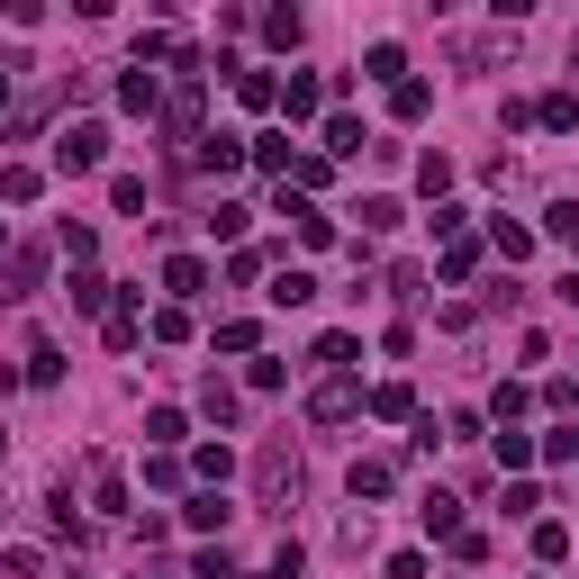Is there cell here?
Masks as SVG:
<instances>
[{
	"label": "cell",
	"instance_id": "1",
	"mask_svg": "<svg viewBox=\"0 0 579 579\" xmlns=\"http://www.w3.org/2000/svg\"><path fill=\"white\" fill-rule=\"evenodd\" d=\"M254 498H263V517H290V498H300V453H290V444L254 453Z\"/></svg>",
	"mask_w": 579,
	"mask_h": 579
},
{
	"label": "cell",
	"instance_id": "2",
	"mask_svg": "<svg viewBox=\"0 0 579 579\" xmlns=\"http://www.w3.org/2000/svg\"><path fill=\"white\" fill-rule=\"evenodd\" d=\"M55 164H63V173H100V164H109V127H100V118L63 127V136H55Z\"/></svg>",
	"mask_w": 579,
	"mask_h": 579
},
{
	"label": "cell",
	"instance_id": "3",
	"mask_svg": "<svg viewBox=\"0 0 579 579\" xmlns=\"http://www.w3.org/2000/svg\"><path fill=\"white\" fill-rule=\"evenodd\" d=\"M37 281H46V245H10V254H0V308L37 300Z\"/></svg>",
	"mask_w": 579,
	"mask_h": 579
},
{
	"label": "cell",
	"instance_id": "4",
	"mask_svg": "<svg viewBox=\"0 0 579 579\" xmlns=\"http://www.w3.org/2000/svg\"><path fill=\"white\" fill-rule=\"evenodd\" d=\"M353 408H362V390H353V381H344V372H335V381H317V390H308V416H317V425H344V416H353Z\"/></svg>",
	"mask_w": 579,
	"mask_h": 579
},
{
	"label": "cell",
	"instance_id": "5",
	"mask_svg": "<svg viewBox=\"0 0 579 579\" xmlns=\"http://www.w3.org/2000/svg\"><path fill=\"white\" fill-rule=\"evenodd\" d=\"M317 109H326V82H308V72H290V82H281V118L300 127V118H317Z\"/></svg>",
	"mask_w": 579,
	"mask_h": 579
},
{
	"label": "cell",
	"instance_id": "6",
	"mask_svg": "<svg viewBox=\"0 0 579 579\" xmlns=\"http://www.w3.org/2000/svg\"><path fill=\"white\" fill-rule=\"evenodd\" d=\"M164 290H173V300H199V290H208V263H199V254H173V263H164Z\"/></svg>",
	"mask_w": 579,
	"mask_h": 579
},
{
	"label": "cell",
	"instance_id": "7",
	"mask_svg": "<svg viewBox=\"0 0 579 579\" xmlns=\"http://www.w3.org/2000/svg\"><path fill=\"white\" fill-rule=\"evenodd\" d=\"M118 109H136V118H155V109H164V91H155V72H145V63L118 82Z\"/></svg>",
	"mask_w": 579,
	"mask_h": 579
},
{
	"label": "cell",
	"instance_id": "8",
	"mask_svg": "<svg viewBox=\"0 0 579 579\" xmlns=\"http://www.w3.org/2000/svg\"><path fill=\"white\" fill-rule=\"evenodd\" d=\"M91 498H100V517H127V480H118V462H91Z\"/></svg>",
	"mask_w": 579,
	"mask_h": 579
},
{
	"label": "cell",
	"instance_id": "9",
	"mask_svg": "<svg viewBox=\"0 0 579 579\" xmlns=\"http://www.w3.org/2000/svg\"><path fill=\"white\" fill-rule=\"evenodd\" d=\"M164 127H173V136H190V127H199V72H181V91H173Z\"/></svg>",
	"mask_w": 579,
	"mask_h": 579
},
{
	"label": "cell",
	"instance_id": "10",
	"mask_svg": "<svg viewBox=\"0 0 579 579\" xmlns=\"http://www.w3.org/2000/svg\"><path fill=\"white\" fill-rule=\"evenodd\" d=\"M362 82H390V91H399V82H408V55H399V46H372V55H362Z\"/></svg>",
	"mask_w": 579,
	"mask_h": 579
},
{
	"label": "cell",
	"instance_id": "11",
	"mask_svg": "<svg viewBox=\"0 0 579 579\" xmlns=\"http://www.w3.org/2000/svg\"><path fill=\"white\" fill-rule=\"evenodd\" d=\"M416 517H425V534H444V543H453V534H462V507H453V498H444V489H434V498H425V507H416Z\"/></svg>",
	"mask_w": 579,
	"mask_h": 579
},
{
	"label": "cell",
	"instance_id": "12",
	"mask_svg": "<svg viewBox=\"0 0 579 579\" xmlns=\"http://www.w3.org/2000/svg\"><path fill=\"white\" fill-rule=\"evenodd\" d=\"M199 164L208 173H236L245 164V136H199Z\"/></svg>",
	"mask_w": 579,
	"mask_h": 579
},
{
	"label": "cell",
	"instance_id": "13",
	"mask_svg": "<svg viewBox=\"0 0 579 579\" xmlns=\"http://www.w3.org/2000/svg\"><path fill=\"white\" fill-rule=\"evenodd\" d=\"M181 517H190V526H199V534H217V526H227V517H236V507H227V498H217V489H199V498H190V507H181Z\"/></svg>",
	"mask_w": 579,
	"mask_h": 579
},
{
	"label": "cell",
	"instance_id": "14",
	"mask_svg": "<svg viewBox=\"0 0 579 579\" xmlns=\"http://www.w3.org/2000/svg\"><path fill=\"white\" fill-rule=\"evenodd\" d=\"M236 100L245 109H281V82H272V72H236Z\"/></svg>",
	"mask_w": 579,
	"mask_h": 579
},
{
	"label": "cell",
	"instance_id": "15",
	"mask_svg": "<svg viewBox=\"0 0 579 579\" xmlns=\"http://www.w3.org/2000/svg\"><path fill=\"white\" fill-rule=\"evenodd\" d=\"M254 164H263V173H281V181H290V136H281V127H263V136H254Z\"/></svg>",
	"mask_w": 579,
	"mask_h": 579
},
{
	"label": "cell",
	"instance_id": "16",
	"mask_svg": "<svg viewBox=\"0 0 579 579\" xmlns=\"http://www.w3.org/2000/svg\"><path fill=\"white\" fill-rule=\"evenodd\" d=\"M28 381H37V390H55V381H63V353H55V344H46V335H37V344H28Z\"/></svg>",
	"mask_w": 579,
	"mask_h": 579
},
{
	"label": "cell",
	"instance_id": "17",
	"mask_svg": "<svg viewBox=\"0 0 579 579\" xmlns=\"http://www.w3.org/2000/svg\"><path fill=\"white\" fill-rule=\"evenodd\" d=\"M390 489H399L390 462H353V498H390Z\"/></svg>",
	"mask_w": 579,
	"mask_h": 579
},
{
	"label": "cell",
	"instance_id": "18",
	"mask_svg": "<svg viewBox=\"0 0 579 579\" xmlns=\"http://www.w3.org/2000/svg\"><path fill=\"white\" fill-rule=\"evenodd\" d=\"M543 236H552V245H579V199H552V208H543Z\"/></svg>",
	"mask_w": 579,
	"mask_h": 579
},
{
	"label": "cell",
	"instance_id": "19",
	"mask_svg": "<svg viewBox=\"0 0 579 579\" xmlns=\"http://www.w3.org/2000/svg\"><path fill=\"white\" fill-rule=\"evenodd\" d=\"M308 300H317L308 272H281V281H272V308H308Z\"/></svg>",
	"mask_w": 579,
	"mask_h": 579
},
{
	"label": "cell",
	"instance_id": "20",
	"mask_svg": "<svg viewBox=\"0 0 579 579\" xmlns=\"http://www.w3.org/2000/svg\"><path fill=\"white\" fill-rule=\"evenodd\" d=\"M362 408H372V416H416V399H408V381H381L372 399H362Z\"/></svg>",
	"mask_w": 579,
	"mask_h": 579
},
{
	"label": "cell",
	"instance_id": "21",
	"mask_svg": "<svg viewBox=\"0 0 579 579\" xmlns=\"http://www.w3.org/2000/svg\"><path fill=\"white\" fill-rule=\"evenodd\" d=\"M72 308L100 317V308H109V281H100V272H72Z\"/></svg>",
	"mask_w": 579,
	"mask_h": 579
},
{
	"label": "cell",
	"instance_id": "22",
	"mask_svg": "<svg viewBox=\"0 0 579 579\" xmlns=\"http://www.w3.org/2000/svg\"><path fill=\"white\" fill-rule=\"evenodd\" d=\"M136 335H145V317H136V300H127V308H109V353H136Z\"/></svg>",
	"mask_w": 579,
	"mask_h": 579
},
{
	"label": "cell",
	"instance_id": "23",
	"mask_svg": "<svg viewBox=\"0 0 579 579\" xmlns=\"http://www.w3.org/2000/svg\"><path fill=\"white\" fill-rule=\"evenodd\" d=\"M489 245H498L507 263H526V254H534V227H507V217H498V227H489Z\"/></svg>",
	"mask_w": 579,
	"mask_h": 579
},
{
	"label": "cell",
	"instance_id": "24",
	"mask_svg": "<svg viewBox=\"0 0 579 579\" xmlns=\"http://www.w3.org/2000/svg\"><path fill=\"white\" fill-rule=\"evenodd\" d=\"M263 46H281V55L300 46V10H263Z\"/></svg>",
	"mask_w": 579,
	"mask_h": 579
},
{
	"label": "cell",
	"instance_id": "25",
	"mask_svg": "<svg viewBox=\"0 0 579 579\" xmlns=\"http://www.w3.org/2000/svg\"><path fill=\"white\" fill-rule=\"evenodd\" d=\"M37 190H46V173H28V164H10V173H0V199H19V208H28Z\"/></svg>",
	"mask_w": 579,
	"mask_h": 579
},
{
	"label": "cell",
	"instance_id": "26",
	"mask_svg": "<svg viewBox=\"0 0 579 579\" xmlns=\"http://www.w3.org/2000/svg\"><path fill=\"white\" fill-rule=\"evenodd\" d=\"M317 362H326V372H344V362H362V344L335 326V335H317Z\"/></svg>",
	"mask_w": 579,
	"mask_h": 579
},
{
	"label": "cell",
	"instance_id": "27",
	"mask_svg": "<svg viewBox=\"0 0 579 579\" xmlns=\"http://www.w3.org/2000/svg\"><path fill=\"white\" fill-rule=\"evenodd\" d=\"M526 462H534V434L507 425V434H498V471H526Z\"/></svg>",
	"mask_w": 579,
	"mask_h": 579
},
{
	"label": "cell",
	"instance_id": "28",
	"mask_svg": "<svg viewBox=\"0 0 579 579\" xmlns=\"http://www.w3.org/2000/svg\"><path fill=\"white\" fill-rule=\"evenodd\" d=\"M471 263H480V245H471V236H453V245H444V263H434V272H444V281H471Z\"/></svg>",
	"mask_w": 579,
	"mask_h": 579
},
{
	"label": "cell",
	"instance_id": "29",
	"mask_svg": "<svg viewBox=\"0 0 579 579\" xmlns=\"http://www.w3.org/2000/svg\"><path fill=\"white\" fill-rule=\"evenodd\" d=\"M353 217H362V236H390V227H399V199H362Z\"/></svg>",
	"mask_w": 579,
	"mask_h": 579
},
{
	"label": "cell",
	"instance_id": "30",
	"mask_svg": "<svg viewBox=\"0 0 579 579\" xmlns=\"http://www.w3.org/2000/svg\"><path fill=\"white\" fill-rule=\"evenodd\" d=\"M534 118H543V127H579V100H570V91H543Z\"/></svg>",
	"mask_w": 579,
	"mask_h": 579
},
{
	"label": "cell",
	"instance_id": "31",
	"mask_svg": "<svg viewBox=\"0 0 579 579\" xmlns=\"http://www.w3.org/2000/svg\"><path fill=\"white\" fill-rule=\"evenodd\" d=\"M145 434H155V444H181L190 416H181V408H155V416H145Z\"/></svg>",
	"mask_w": 579,
	"mask_h": 579
},
{
	"label": "cell",
	"instance_id": "32",
	"mask_svg": "<svg viewBox=\"0 0 579 579\" xmlns=\"http://www.w3.org/2000/svg\"><path fill=\"white\" fill-rule=\"evenodd\" d=\"M190 471H199L208 489H227V471H236V462H227V444H208V453H190Z\"/></svg>",
	"mask_w": 579,
	"mask_h": 579
},
{
	"label": "cell",
	"instance_id": "33",
	"mask_svg": "<svg viewBox=\"0 0 579 579\" xmlns=\"http://www.w3.org/2000/svg\"><path fill=\"white\" fill-rule=\"evenodd\" d=\"M326 155H362V127H353V118H344V109H335V118H326Z\"/></svg>",
	"mask_w": 579,
	"mask_h": 579
},
{
	"label": "cell",
	"instance_id": "34",
	"mask_svg": "<svg viewBox=\"0 0 579 579\" xmlns=\"http://www.w3.org/2000/svg\"><path fill=\"white\" fill-rule=\"evenodd\" d=\"M217 344H227V353H254V344H263V326H254V317H227V326H217Z\"/></svg>",
	"mask_w": 579,
	"mask_h": 579
},
{
	"label": "cell",
	"instance_id": "35",
	"mask_svg": "<svg viewBox=\"0 0 579 579\" xmlns=\"http://www.w3.org/2000/svg\"><path fill=\"white\" fill-rule=\"evenodd\" d=\"M390 109H399V118H425V109H434V91H425V82H399V91H390Z\"/></svg>",
	"mask_w": 579,
	"mask_h": 579
},
{
	"label": "cell",
	"instance_id": "36",
	"mask_svg": "<svg viewBox=\"0 0 579 579\" xmlns=\"http://www.w3.org/2000/svg\"><path fill=\"white\" fill-rule=\"evenodd\" d=\"M55 245H63L72 263H91V245H100V236H91V227H72V217H63V227H55Z\"/></svg>",
	"mask_w": 579,
	"mask_h": 579
},
{
	"label": "cell",
	"instance_id": "37",
	"mask_svg": "<svg viewBox=\"0 0 579 579\" xmlns=\"http://www.w3.org/2000/svg\"><path fill=\"white\" fill-rule=\"evenodd\" d=\"M199 408H208L217 425H227V416H236V390H227V381H199Z\"/></svg>",
	"mask_w": 579,
	"mask_h": 579
},
{
	"label": "cell",
	"instance_id": "38",
	"mask_svg": "<svg viewBox=\"0 0 579 579\" xmlns=\"http://www.w3.org/2000/svg\"><path fill=\"white\" fill-rule=\"evenodd\" d=\"M199 579H245V570H236L227 552H199Z\"/></svg>",
	"mask_w": 579,
	"mask_h": 579
},
{
	"label": "cell",
	"instance_id": "39",
	"mask_svg": "<svg viewBox=\"0 0 579 579\" xmlns=\"http://www.w3.org/2000/svg\"><path fill=\"white\" fill-rule=\"evenodd\" d=\"M0 109H10V72H0Z\"/></svg>",
	"mask_w": 579,
	"mask_h": 579
},
{
	"label": "cell",
	"instance_id": "40",
	"mask_svg": "<svg viewBox=\"0 0 579 579\" xmlns=\"http://www.w3.org/2000/svg\"><path fill=\"white\" fill-rule=\"evenodd\" d=\"M72 579H91V570H72Z\"/></svg>",
	"mask_w": 579,
	"mask_h": 579
},
{
	"label": "cell",
	"instance_id": "41",
	"mask_svg": "<svg viewBox=\"0 0 579 579\" xmlns=\"http://www.w3.org/2000/svg\"><path fill=\"white\" fill-rule=\"evenodd\" d=\"M0 453H10V444H0Z\"/></svg>",
	"mask_w": 579,
	"mask_h": 579
}]
</instances>
